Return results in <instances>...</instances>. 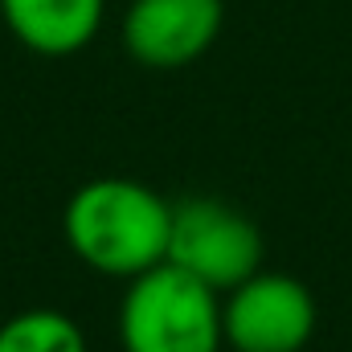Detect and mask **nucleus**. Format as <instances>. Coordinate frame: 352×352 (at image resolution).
<instances>
[{
	"label": "nucleus",
	"instance_id": "obj_1",
	"mask_svg": "<svg viewBox=\"0 0 352 352\" xmlns=\"http://www.w3.org/2000/svg\"><path fill=\"white\" fill-rule=\"evenodd\" d=\"M62 234L82 266L107 278H135L168 263L173 205L144 180L98 176L70 192Z\"/></svg>",
	"mask_w": 352,
	"mask_h": 352
},
{
	"label": "nucleus",
	"instance_id": "obj_2",
	"mask_svg": "<svg viewBox=\"0 0 352 352\" xmlns=\"http://www.w3.org/2000/svg\"><path fill=\"white\" fill-rule=\"evenodd\" d=\"M119 344L123 352H226L221 295L173 263L152 266L127 278Z\"/></svg>",
	"mask_w": 352,
	"mask_h": 352
},
{
	"label": "nucleus",
	"instance_id": "obj_3",
	"mask_svg": "<svg viewBox=\"0 0 352 352\" xmlns=\"http://www.w3.org/2000/svg\"><path fill=\"white\" fill-rule=\"evenodd\" d=\"M263 230L217 197H184L173 205L168 263L188 270L217 295L263 270Z\"/></svg>",
	"mask_w": 352,
	"mask_h": 352
},
{
	"label": "nucleus",
	"instance_id": "obj_4",
	"mask_svg": "<svg viewBox=\"0 0 352 352\" xmlns=\"http://www.w3.org/2000/svg\"><path fill=\"white\" fill-rule=\"evenodd\" d=\"M316 320L307 283L283 270H258L221 295L230 352H303L316 336Z\"/></svg>",
	"mask_w": 352,
	"mask_h": 352
},
{
	"label": "nucleus",
	"instance_id": "obj_5",
	"mask_svg": "<svg viewBox=\"0 0 352 352\" xmlns=\"http://www.w3.org/2000/svg\"><path fill=\"white\" fill-rule=\"evenodd\" d=\"M221 25V0H131L123 16V50L148 70H180L213 50Z\"/></svg>",
	"mask_w": 352,
	"mask_h": 352
},
{
	"label": "nucleus",
	"instance_id": "obj_6",
	"mask_svg": "<svg viewBox=\"0 0 352 352\" xmlns=\"http://www.w3.org/2000/svg\"><path fill=\"white\" fill-rule=\"evenodd\" d=\"M102 12L107 0H0L8 33L41 58H70L87 50L102 29Z\"/></svg>",
	"mask_w": 352,
	"mask_h": 352
},
{
	"label": "nucleus",
	"instance_id": "obj_7",
	"mask_svg": "<svg viewBox=\"0 0 352 352\" xmlns=\"http://www.w3.org/2000/svg\"><path fill=\"white\" fill-rule=\"evenodd\" d=\"M0 352H90L87 332L58 307H29L0 324Z\"/></svg>",
	"mask_w": 352,
	"mask_h": 352
}]
</instances>
